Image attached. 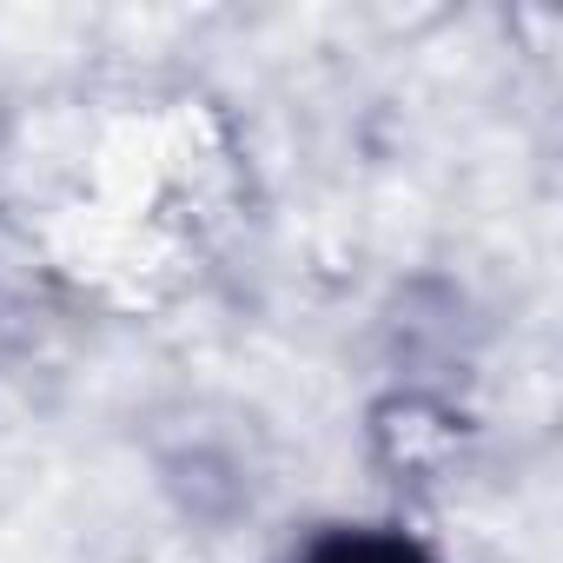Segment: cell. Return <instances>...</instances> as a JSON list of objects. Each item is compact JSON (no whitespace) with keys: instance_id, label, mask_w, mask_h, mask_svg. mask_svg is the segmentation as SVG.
<instances>
[{"instance_id":"obj_1","label":"cell","mask_w":563,"mask_h":563,"mask_svg":"<svg viewBox=\"0 0 563 563\" xmlns=\"http://www.w3.org/2000/svg\"><path fill=\"white\" fill-rule=\"evenodd\" d=\"M306 563H431V556L405 537H385V530H332L306 550Z\"/></svg>"}]
</instances>
